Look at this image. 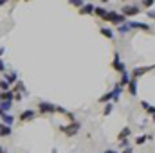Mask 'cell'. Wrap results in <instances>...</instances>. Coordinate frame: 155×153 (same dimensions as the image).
<instances>
[{
	"label": "cell",
	"instance_id": "cell-1",
	"mask_svg": "<svg viewBox=\"0 0 155 153\" xmlns=\"http://www.w3.org/2000/svg\"><path fill=\"white\" fill-rule=\"evenodd\" d=\"M105 22H108V24H116L117 27H119V25L126 24V18H124L119 11H116V9H110V11L107 13V16H105Z\"/></svg>",
	"mask_w": 155,
	"mask_h": 153
},
{
	"label": "cell",
	"instance_id": "cell-2",
	"mask_svg": "<svg viewBox=\"0 0 155 153\" xmlns=\"http://www.w3.org/2000/svg\"><path fill=\"white\" fill-rule=\"evenodd\" d=\"M60 130L65 133V135H69V137H72V135H76L78 132L81 130V124L79 122H71V124H63V126H60Z\"/></svg>",
	"mask_w": 155,
	"mask_h": 153
},
{
	"label": "cell",
	"instance_id": "cell-3",
	"mask_svg": "<svg viewBox=\"0 0 155 153\" xmlns=\"http://www.w3.org/2000/svg\"><path fill=\"white\" fill-rule=\"evenodd\" d=\"M141 13V5L137 4H132V5H123L121 7V15L126 18V16H134V15H139Z\"/></svg>",
	"mask_w": 155,
	"mask_h": 153
},
{
	"label": "cell",
	"instance_id": "cell-4",
	"mask_svg": "<svg viewBox=\"0 0 155 153\" xmlns=\"http://www.w3.org/2000/svg\"><path fill=\"white\" fill-rule=\"evenodd\" d=\"M38 110H40V114H56V105H52L49 101H40Z\"/></svg>",
	"mask_w": 155,
	"mask_h": 153
},
{
	"label": "cell",
	"instance_id": "cell-5",
	"mask_svg": "<svg viewBox=\"0 0 155 153\" xmlns=\"http://www.w3.org/2000/svg\"><path fill=\"white\" fill-rule=\"evenodd\" d=\"M112 69L119 72V74H123L126 69H124V63L121 61V56H119V52H114V61H112Z\"/></svg>",
	"mask_w": 155,
	"mask_h": 153
},
{
	"label": "cell",
	"instance_id": "cell-6",
	"mask_svg": "<svg viewBox=\"0 0 155 153\" xmlns=\"http://www.w3.org/2000/svg\"><path fill=\"white\" fill-rule=\"evenodd\" d=\"M153 69H155V65H150V67H148V65H146V67H135V69L132 70V77L137 79V77L144 76L146 72H150V70H153Z\"/></svg>",
	"mask_w": 155,
	"mask_h": 153
},
{
	"label": "cell",
	"instance_id": "cell-7",
	"mask_svg": "<svg viewBox=\"0 0 155 153\" xmlns=\"http://www.w3.org/2000/svg\"><path fill=\"white\" fill-rule=\"evenodd\" d=\"M128 25H130V29H141V31H150L152 33V25L144 24V22H130L128 20Z\"/></svg>",
	"mask_w": 155,
	"mask_h": 153
},
{
	"label": "cell",
	"instance_id": "cell-8",
	"mask_svg": "<svg viewBox=\"0 0 155 153\" xmlns=\"http://www.w3.org/2000/svg\"><path fill=\"white\" fill-rule=\"evenodd\" d=\"M35 117H36V112L35 110H24L18 119H20V122H27V121H33Z\"/></svg>",
	"mask_w": 155,
	"mask_h": 153
},
{
	"label": "cell",
	"instance_id": "cell-9",
	"mask_svg": "<svg viewBox=\"0 0 155 153\" xmlns=\"http://www.w3.org/2000/svg\"><path fill=\"white\" fill-rule=\"evenodd\" d=\"M130 79H132V74H128L126 70L121 74V79L117 81V85L121 86V88H124V86H128V83H130Z\"/></svg>",
	"mask_w": 155,
	"mask_h": 153
},
{
	"label": "cell",
	"instance_id": "cell-10",
	"mask_svg": "<svg viewBox=\"0 0 155 153\" xmlns=\"http://www.w3.org/2000/svg\"><path fill=\"white\" fill-rule=\"evenodd\" d=\"M4 81H7L9 85L18 83V76H16V72H4Z\"/></svg>",
	"mask_w": 155,
	"mask_h": 153
},
{
	"label": "cell",
	"instance_id": "cell-11",
	"mask_svg": "<svg viewBox=\"0 0 155 153\" xmlns=\"http://www.w3.org/2000/svg\"><path fill=\"white\" fill-rule=\"evenodd\" d=\"M96 11V5L94 4H85L81 9H79V15H92Z\"/></svg>",
	"mask_w": 155,
	"mask_h": 153
},
{
	"label": "cell",
	"instance_id": "cell-12",
	"mask_svg": "<svg viewBox=\"0 0 155 153\" xmlns=\"http://www.w3.org/2000/svg\"><path fill=\"white\" fill-rule=\"evenodd\" d=\"M0 119H2V122H4V124H7V126H11V124H13V121H15V117H13V115L5 114V112H2V110H0Z\"/></svg>",
	"mask_w": 155,
	"mask_h": 153
},
{
	"label": "cell",
	"instance_id": "cell-13",
	"mask_svg": "<svg viewBox=\"0 0 155 153\" xmlns=\"http://www.w3.org/2000/svg\"><path fill=\"white\" fill-rule=\"evenodd\" d=\"M128 92H130V96H137V79H130V83H128Z\"/></svg>",
	"mask_w": 155,
	"mask_h": 153
},
{
	"label": "cell",
	"instance_id": "cell-14",
	"mask_svg": "<svg viewBox=\"0 0 155 153\" xmlns=\"http://www.w3.org/2000/svg\"><path fill=\"white\" fill-rule=\"evenodd\" d=\"M121 94H123V88H121V86L116 83V86H114V90H112V101H114V103H116L117 99L121 97Z\"/></svg>",
	"mask_w": 155,
	"mask_h": 153
},
{
	"label": "cell",
	"instance_id": "cell-15",
	"mask_svg": "<svg viewBox=\"0 0 155 153\" xmlns=\"http://www.w3.org/2000/svg\"><path fill=\"white\" fill-rule=\"evenodd\" d=\"M130 135H132V130H130V128L126 126V128H123V130L119 132V135H117V139H119V141H123V139H128Z\"/></svg>",
	"mask_w": 155,
	"mask_h": 153
},
{
	"label": "cell",
	"instance_id": "cell-16",
	"mask_svg": "<svg viewBox=\"0 0 155 153\" xmlns=\"http://www.w3.org/2000/svg\"><path fill=\"white\" fill-rule=\"evenodd\" d=\"M141 106H143V108H144L150 115H152V117L155 115V106H153V105H150V103H146V101H141Z\"/></svg>",
	"mask_w": 155,
	"mask_h": 153
},
{
	"label": "cell",
	"instance_id": "cell-17",
	"mask_svg": "<svg viewBox=\"0 0 155 153\" xmlns=\"http://www.w3.org/2000/svg\"><path fill=\"white\" fill-rule=\"evenodd\" d=\"M99 33H101L105 38L114 40V31H112V29H108V27H101V29H99Z\"/></svg>",
	"mask_w": 155,
	"mask_h": 153
},
{
	"label": "cell",
	"instance_id": "cell-18",
	"mask_svg": "<svg viewBox=\"0 0 155 153\" xmlns=\"http://www.w3.org/2000/svg\"><path fill=\"white\" fill-rule=\"evenodd\" d=\"M7 135H11V126H7V124H0V137H7Z\"/></svg>",
	"mask_w": 155,
	"mask_h": 153
},
{
	"label": "cell",
	"instance_id": "cell-19",
	"mask_svg": "<svg viewBox=\"0 0 155 153\" xmlns=\"http://www.w3.org/2000/svg\"><path fill=\"white\" fill-rule=\"evenodd\" d=\"M94 13H96L99 18H103V20H105V16H107V13H108V11H107L105 7H96V11H94Z\"/></svg>",
	"mask_w": 155,
	"mask_h": 153
},
{
	"label": "cell",
	"instance_id": "cell-20",
	"mask_svg": "<svg viewBox=\"0 0 155 153\" xmlns=\"http://www.w3.org/2000/svg\"><path fill=\"white\" fill-rule=\"evenodd\" d=\"M110 101H112V92H107L105 96L99 97V103H110Z\"/></svg>",
	"mask_w": 155,
	"mask_h": 153
},
{
	"label": "cell",
	"instance_id": "cell-21",
	"mask_svg": "<svg viewBox=\"0 0 155 153\" xmlns=\"http://www.w3.org/2000/svg\"><path fill=\"white\" fill-rule=\"evenodd\" d=\"M9 88H11V85H9L7 81L0 79V92H9Z\"/></svg>",
	"mask_w": 155,
	"mask_h": 153
},
{
	"label": "cell",
	"instance_id": "cell-22",
	"mask_svg": "<svg viewBox=\"0 0 155 153\" xmlns=\"http://www.w3.org/2000/svg\"><path fill=\"white\" fill-rule=\"evenodd\" d=\"M117 31H119L121 34L128 33V31H130V25H128V22H126V24H123V25H119V27H117Z\"/></svg>",
	"mask_w": 155,
	"mask_h": 153
},
{
	"label": "cell",
	"instance_id": "cell-23",
	"mask_svg": "<svg viewBox=\"0 0 155 153\" xmlns=\"http://www.w3.org/2000/svg\"><path fill=\"white\" fill-rule=\"evenodd\" d=\"M146 141H148V135H141V137L135 139V146H141V144H144Z\"/></svg>",
	"mask_w": 155,
	"mask_h": 153
},
{
	"label": "cell",
	"instance_id": "cell-24",
	"mask_svg": "<svg viewBox=\"0 0 155 153\" xmlns=\"http://www.w3.org/2000/svg\"><path fill=\"white\" fill-rule=\"evenodd\" d=\"M112 110H114V105H112V103H107V106H105V110H103V115H110Z\"/></svg>",
	"mask_w": 155,
	"mask_h": 153
},
{
	"label": "cell",
	"instance_id": "cell-25",
	"mask_svg": "<svg viewBox=\"0 0 155 153\" xmlns=\"http://www.w3.org/2000/svg\"><path fill=\"white\" fill-rule=\"evenodd\" d=\"M119 146L124 150V148H130V141L128 139H123V141H119Z\"/></svg>",
	"mask_w": 155,
	"mask_h": 153
},
{
	"label": "cell",
	"instance_id": "cell-26",
	"mask_svg": "<svg viewBox=\"0 0 155 153\" xmlns=\"http://www.w3.org/2000/svg\"><path fill=\"white\" fill-rule=\"evenodd\" d=\"M153 4H155L153 0H144L141 5H143V7H153Z\"/></svg>",
	"mask_w": 155,
	"mask_h": 153
},
{
	"label": "cell",
	"instance_id": "cell-27",
	"mask_svg": "<svg viewBox=\"0 0 155 153\" xmlns=\"http://www.w3.org/2000/svg\"><path fill=\"white\" fill-rule=\"evenodd\" d=\"M72 5H74V7H83L85 4H83L81 0H74V2H72Z\"/></svg>",
	"mask_w": 155,
	"mask_h": 153
},
{
	"label": "cell",
	"instance_id": "cell-28",
	"mask_svg": "<svg viewBox=\"0 0 155 153\" xmlns=\"http://www.w3.org/2000/svg\"><path fill=\"white\" fill-rule=\"evenodd\" d=\"M0 72H2V74L5 72V63L2 61V58H0Z\"/></svg>",
	"mask_w": 155,
	"mask_h": 153
},
{
	"label": "cell",
	"instance_id": "cell-29",
	"mask_svg": "<svg viewBox=\"0 0 155 153\" xmlns=\"http://www.w3.org/2000/svg\"><path fill=\"white\" fill-rule=\"evenodd\" d=\"M121 153H134V148L130 146V148H124V150H121Z\"/></svg>",
	"mask_w": 155,
	"mask_h": 153
},
{
	"label": "cell",
	"instance_id": "cell-30",
	"mask_svg": "<svg viewBox=\"0 0 155 153\" xmlns=\"http://www.w3.org/2000/svg\"><path fill=\"white\" fill-rule=\"evenodd\" d=\"M146 15H148V16H150V18H153V20H155V11H153V9H150V11H148V13H146Z\"/></svg>",
	"mask_w": 155,
	"mask_h": 153
},
{
	"label": "cell",
	"instance_id": "cell-31",
	"mask_svg": "<svg viewBox=\"0 0 155 153\" xmlns=\"http://www.w3.org/2000/svg\"><path fill=\"white\" fill-rule=\"evenodd\" d=\"M105 153H119V151H116V150H107Z\"/></svg>",
	"mask_w": 155,
	"mask_h": 153
},
{
	"label": "cell",
	"instance_id": "cell-32",
	"mask_svg": "<svg viewBox=\"0 0 155 153\" xmlns=\"http://www.w3.org/2000/svg\"><path fill=\"white\" fill-rule=\"evenodd\" d=\"M4 52H5V49H2V47H0V58H2V54H4Z\"/></svg>",
	"mask_w": 155,
	"mask_h": 153
},
{
	"label": "cell",
	"instance_id": "cell-33",
	"mask_svg": "<svg viewBox=\"0 0 155 153\" xmlns=\"http://www.w3.org/2000/svg\"><path fill=\"white\" fill-rule=\"evenodd\" d=\"M0 153H7V151H5V148H2V146H0Z\"/></svg>",
	"mask_w": 155,
	"mask_h": 153
},
{
	"label": "cell",
	"instance_id": "cell-34",
	"mask_svg": "<svg viewBox=\"0 0 155 153\" xmlns=\"http://www.w3.org/2000/svg\"><path fill=\"white\" fill-rule=\"evenodd\" d=\"M153 122H155V115H153Z\"/></svg>",
	"mask_w": 155,
	"mask_h": 153
}]
</instances>
